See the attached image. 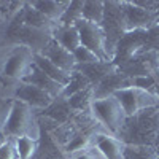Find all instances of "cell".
I'll return each instance as SVG.
<instances>
[{"label": "cell", "instance_id": "277c9868", "mask_svg": "<svg viewBox=\"0 0 159 159\" xmlns=\"http://www.w3.org/2000/svg\"><path fill=\"white\" fill-rule=\"evenodd\" d=\"M89 115L105 132H108L115 137H119L127 119L124 108L115 96L94 99L91 102Z\"/></svg>", "mask_w": 159, "mask_h": 159}, {"label": "cell", "instance_id": "2e32d148", "mask_svg": "<svg viewBox=\"0 0 159 159\" xmlns=\"http://www.w3.org/2000/svg\"><path fill=\"white\" fill-rule=\"evenodd\" d=\"M34 65L38 67L45 75H48L51 80H54V81H57L59 84H62L64 88L70 81V73L61 70L57 65H54L51 61H48L45 56L40 54V52H35L34 54Z\"/></svg>", "mask_w": 159, "mask_h": 159}, {"label": "cell", "instance_id": "4316f807", "mask_svg": "<svg viewBox=\"0 0 159 159\" xmlns=\"http://www.w3.org/2000/svg\"><path fill=\"white\" fill-rule=\"evenodd\" d=\"M156 25H159V8L156 11Z\"/></svg>", "mask_w": 159, "mask_h": 159}, {"label": "cell", "instance_id": "d4e9b609", "mask_svg": "<svg viewBox=\"0 0 159 159\" xmlns=\"http://www.w3.org/2000/svg\"><path fill=\"white\" fill-rule=\"evenodd\" d=\"M0 159H19L13 139L2 137V142H0Z\"/></svg>", "mask_w": 159, "mask_h": 159}, {"label": "cell", "instance_id": "ffe728a7", "mask_svg": "<svg viewBox=\"0 0 159 159\" xmlns=\"http://www.w3.org/2000/svg\"><path fill=\"white\" fill-rule=\"evenodd\" d=\"M13 140H15V147L19 159H35L38 151V140L30 137H19Z\"/></svg>", "mask_w": 159, "mask_h": 159}, {"label": "cell", "instance_id": "52a82bcc", "mask_svg": "<svg viewBox=\"0 0 159 159\" xmlns=\"http://www.w3.org/2000/svg\"><path fill=\"white\" fill-rule=\"evenodd\" d=\"M8 96L15 100L24 102L25 105H29V107H32L37 111H45L49 105L56 100V99H52L46 91L40 89L34 84L24 83V81L11 84Z\"/></svg>", "mask_w": 159, "mask_h": 159}, {"label": "cell", "instance_id": "ba28073f", "mask_svg": "<svg viewBox=\"0 0 159 159\" xmlns=\"http://www.w3.org/2000/svg\"><path fill=\"white\" fill-rule=\"evenodd\" d=\"M124 32L150 30L156 25V13L147 11L135 2H121Z\"/></svg>", "mask_w": 159, "mask_h": 159}, {"label": "cell", "instance_id": "83f0119b", "mask_svg": "<svg viewBox=\"0 0 159 159\" xmlns=\"http://www.w3.org/2000/svg\"><path fill=\"white\" fill-rule=\"evenodd\" d=\"M154 148H156V154H157V157H159V143L156 145V147H154Z\"/></svg>", "mask_w": 159, "mask_h": 159}, {"label": "cell", "instance_id": "4fadbf2b", "mask_svg": "<svg viewBox=\"0 0 159 159\" xmlns=\"http://www.w3.org/2000/svg\"><path fill=\"white\" fill-rule=\"evenodd\" d=\"M21 19L25 25H29L32 29H38V30H46V32H51L56 29V25L51 19H48L43 13H40L38 10H35L30 2H25L24 3V8L21 11Z\"/></svg>", "mask_w": 159, "mask_h": 159}, {"label": "cell", "instance_id": "7c38bea8", "mask_svg": "<svg viewBox=\"0 0 159 159\" xmlns=\"http://www.w3.org/2000/svg\"><path fill=\"white\" fill-rule=\"evenodd\" d=\"M22 81L29 83V84H34V86H37L40 89L46 91L52 99H59L62 96V92H64V86L62 84H59L57 81H54V80H51L48 75H45L38 67H35V65L30 69L29 75L25 76Z\"/></svg>", "mask_w": 159, "mask_h": 159}, {"label": "cell", "instance_id": "8992f818", "mask_svg": "<svg viewBox=\"0 0 159 159\" xmlns=\"http://www.w3.org/2000/svg\"><path fill=\"white\" fill-rule=\"evenodd\" d=\"M75 27L78 29L81 46L92 51L102 62H111L107 51V38H105L102 25L88 22L84 19H78L75 22Z\"/></svg>", "mask_w": 159, "mask_h": 159}, {"label": "cell", "instance_id": "9c48e42d", "mask_svg": "<svg viewBox=\"0 0 159 159\" xmlns=\"http://www.w3.org/2000/svg\"><path fill=\"white\" fill-rule=\"evenodd\" d=\"M89 147L94 148L102 159H126L124 151H126V143L115 137L103 129H97L89 139Z\"/></svg>", "mask_w": 159, "mask_h": 159}, {"label": "cell", "instance_id": "484cf974", "mask_svg": "<svg viewBox=\"0 0 159 159\" xmlns=\"http://www.w3.org/2000/svg\"><path fill=\"white\" fill-rule=\"evenodd\" d=\"M67 159H102V156L92 148V147H88L83 148V150H80V151H75L72 154L67 156Z\"/></svg>", "mask_w": 159, "mask_h": 159}, {"label": "cell", "instance_id": "5b68a950", "mask_svg": "<svg viewBox=\"0 0 159 159\" xmlns=\"http://www.w3.org/2000/svg\"><path fill=\"white\" fill-rule=\"evenodd\" d=\"M113 96L119 100V103H121V107L124 108L127 118L135 116L142 110L159 107V96L145 91V89L135 88V86H127L124 89H119Z\"/></svg>", "mask_w": 159, "mask_h": 159}, {"label": "cell", "instance_id": "7402d4cb", "mask_svg": "<svg viewBox=\"0 0 159 159\" xmlns=\"http://www.w3.org/2000/svg\"><path fill=\"white\" fill-rule=\"evenodd\" d=\"M126 159H157L154 147H140V145H126Z\"/></svg>", "mask_w": 159, "mask_h": 159}, {"label": "cell", "instance_id": "cb8c5ba5", "mask_svg": "<svg viewBox=\"0 0 159 159\" xmlns=\"http://www.w3.org/2000/svg\"><path fill=\"white\" fill-rule=\"evenodd\" d=\"M73 57L76 61V67L78 65H89V64H96V62H102L94 52L89 51L84 46H80L78 49L73 51Z\"/></svg>", "mask_w": 159, "mask_h": 159}, {"label": "cell", "instance_id": "8fae6325", "mask_svg": "<svg viewBox=\"0 0 159 159\" xmlns=\"http://www.w3.org/2000/svg\"><path fill=\"white\" fill-rule=\"evenodd\" d=\"M127 86H130V78H127L119 70H115L108 76H105L100 83L92 86V94H94V99H103V97L113 96L115 92Z\"/></svg>", "mask_w": 159, "mask_h": 159}, {"label": "cell", "instance_id": "f1b7e54d", "mask_svg": "<svg viewBox=\"0 0 159 159\" xmlns=\"http://www.w3.org/2000/svg\"><path fill=\"white\" fill-rule=\"evenodd\" d=\"M157 69H159V52H157Z\"/></svg>", "mask_w": 159, "mask_h": 159}, {"label": "cell", "instance_id": "f546056e", "mask_svg": "<svg viewBox=\"0 0 159 159\" xmlns=\"http://www.w3.org/2000/svg\"><path fill=\"white\" fill-rule=\"evenodd\" d=\"M62 159H67V157H62Z\"/></svg>", "mask_w": 159, "mask_h": 159}, {"label": "cell", "instance_id": "4dcf8cb0", "mask_svg": "<svg viewBox=\"0 0 159 159\" xmlns=\"http://www.w3.org/2000/svg\"><path fill=\"white\" fill-rule=\"evenodd\" d=\"M157 159H159V157H157Z\"/></svg>", "mask_w": 159, "mask_h": 159}, {"label": "cell", "instance_id": "e0dca14e", "mask_svg": "<svg viewBox=\"0 0 159 159\" xmlns=\"http://www.w3.org/2000/svg\"><path fill=\"white\" fill-rule=\"evenodd\" d=\"M69 3L70 2H56V0H34V2H30V5L35 10L43 13V15L48 19H51L54 24H57L61 21L65 10L69 8Z\"/></svg>", "mask_w": 159, "mask_h": 159}, {"label": "cell", "instance_id": "5bb4252c", "mask_svg": "<svg viewBox=\"0 0 159 159\" xmlns=\"http://www.w3.org/2000/svg\"><path fill=\"white\" fill-rule=\"evenodd\" d=\"M52 40L64 46L67 51L73 52L81 46V40H80V34L75 25H56V29L52 30Z\"/></svg>", "mask_w": 159, "mask_h": 159}, {"label": "cell", "instance_id": "6da1fadb", "mask_svg": "<svg viewBox=\"0 0 159 159\" xmlns=\"http://www.w3.org/2000/svg\"><path fill=\"white\" fill-rule=\"evenodd\" d=\"M119 139L126 145L156 147L159 143V107L142 110L127 118Z\"/></svg>", "mask_w": 159, "mask_h": 159}, {"label": "cell", "instance_id": "3957f363", "mask_svg": "<svg viewBox=\"0 0 159 159\" xmlns=\"http://www.w3.org/2000/svg\"><path fill=\"white\" fill-rule=\"evenodd\" d=\"M2 137L5 139L30 137L40 140V137H42V124H40V119H38V111L29 107V105H25L24 102L15 100Z\"/></svg>", "mask_w": 159, "mask_h": 159}, {"label": "cell", "instance_id": "603a6c76", "mask_svg": "<svg viewBox=\"0 0 159 159\" xmlns=\"http://www.w3.org/2000/svg\"><path fill=\"white\" fill-rule=\"evenodd\" d=\"M13 102H15V99L7 97V96H0V137L3 135L7 121L10 118L11 108H13Z\"/></svg>", "mask_w": 159, "mask_h": 159}, {"label": "cell", "instance_id": "7a4b0ae2", "mask_svg": "<svg viewBox=\"0 0 159 159\" xmlns=\"http://www.w3.org/2000/svg\"><path fill=\"white\" fill-rule=\"evenodd\" d=\"M34 54L25 45H3L0 48V76L11 84L22 81L34 67Z\"/></svg>", "mask_w": 159, "mask_h": 159}, {"label": "cell", "instance_id": "30bf717a", "mask_svg": "<svg viewBox=\"0 0 159 159\" xmlns=\"http://www.w3.org/2000/svg\"><path fill=\"white\" fill-rule=\"evenodd\" d=\"M40 54L45 56L48 61H51L54 65H57L61 70L67 72V73H72L73 70H76V61L73 57V52L67 51L52 38Z\"/></svg>", "mask_w": 159, "mask_h": 159}, {"label": "cell", "instance_id": "9a60e30c", "mask_svg": "<svg viewBox=\"0 0 159 159\" xmlns=\"http://www.w3.org/2000/svg\"><path fill=\"white\" fill-rule=\"evenodd\" d=\"M76 70L80 73H83L91 81L92 86H96L105 76H108L111 72L118 70V67L113 62H96V64H89V65H78Z\"/></svg>", "mask_w": 159, "mask_h": 159}, {"label": "cell", "instance_id": "44dd1931", "mask_svg": "<svg viewBox=\"0 0 159 159\" xmlns=\"http://www.w3.org/2000/svg\"><path fill=\"white\" fill-rule=\"evenodd\" d=\"M83 3H84V0H72L69 3V8L64 13V16L57 22V25H75L78 19H81Z\"/></svg>", "mask_w": 159, "mask_h": 159}, {"label": "cell", "instance_id": "d6986e66", "mask_svg": "<svg viewBox=\"0 0 159 159\" xmlns=\"http://www.w3.org/2000/svg\"><path fill=\"white\" fill-rule=\"evenodd\" d=\"M89 86H92L89 80H88L83 73H80L78 70H73V72L70 73V81H69L67 84H65L61 99L69 100L72 96H75V94H78V92L84 91V89H86V88H89Z\"/></svg>", "mask_w": 159, "mask_h": 159}, {"label": "cell", "instance_id": "ac0fdd59", "mask_svg": "<svg viewBox=\"0 0 159 159\" xmlns=\"http://www.w3.org/2000/svg\"><path fill=\"white\" fill-rule=\"evenodd\" d=\"M103 15H105V2H100V0H84L81 19L100 25L103 21Z\"/></svg>", "mask_w": 159, "mask_h": 159}]
</instances>
